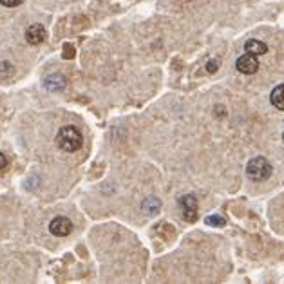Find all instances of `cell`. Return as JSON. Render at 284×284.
Here are the masks:
<instances>
[{
	"mask_svg": "<svg viewBox=\"0 0 284 284\" xmlns=\"http://www.w3.org/2000/svg\"><path fill=\"white\" fill-rule=\"evenodd\" d=\"M56 145L60 147V150L64 152H76V150L82 149V145H84V136L82 132L76 127H64V129L58 130V134H56Z\"/></svg>",
	"mask_w": 284,
	"mask_h": 284,
	"instance_id": "1",
	"label": "cell"
},
{
	"mask_svg": "<svg viewBox=\"0 0 284 284\" xmlns=\"http://www.w3.org/2000/svg\"><path fill=\"white\" fill-rule=\"evenodd\" d=\"M274 169H272V165L268 163V160H264V158H254V160H250L248 165H246V176H248L250 180L254 181H264L268 180L270 176H272Z\"/></svg>",
	"mask_w": 284,
	"mask_h": 284,
	"instance_id": "2",
	"label": "cell"
},
{
	"mask_svg": "<svg viewBox=\"0 0 284 284\" xmlns=\"http://www.w3.org/2000/svg\"><path fill=\"white\" fill-rule=\"evenodd\" d=\"M49 232L56 237H67L73 232V221L65 215H58L49 223Z\"/></svg>",
	"mask_w": 284,
	"mask_h": 284,
	"instance_id": "3",
	"label": "cell"
},
{
	"mask_svg": "<svg viewBox=\"0 0 284 284\" xmlns=\"http://www.w3.org/2000/svg\"><path fill=\"white\" fill-rule=\"evenodd\" d=\"M180 206H181V214H183L185 221L194 223V221L197 219V201H195L194 195H183L180 199Z\"/></svg>",
	"mask_w": 284,
	"mask_h": 284,
	"instance_id": "4",
	"label": "cell"
},
{
	"mask_svg": "<svg viewBox=\"0 0 284 284\" xmlns=\"http://www.w3.org/2000/svg\"><path fill=\"white\" fill-rule=\"evenodd\" d=\"M235 67H237V71L243 73V75H254V73L259 71V62H257V56L255 55L246 53V55H243V56L237 58Z\"/></svg>",
	"mask_w": 284,
	"mask_h": 284,
	"instance_id": "5",
	"label": "cell"
},
{
	"mask_svg": "<svg viewBox=\"0 0 284 284\" xmlns=\"http://www.w3.org/2000/svg\"><path fill=\"white\" fill-rule=\"evenodd\" d=\"M45 36H47V33H45V27L42 24H33L25 29V42L31 45H40L45 40Z\"/></svg>",
	"mask_w": 284,
	"mask_h": 284,
	"instance_id": "6",
	"label": "cell"
},
{
	"mask_svg": "<svg viewBox=\"0 0 284 284\" xmlns=\"http://www.w3.org/2000/svg\"><path fill=\"white\" fill-rule=\"evenodd\" d=\"M65 78L62 75H51L45 78V89L51 91V93H58V91L65 89Z\"/></svg>",
	"mask_w": 284,
	"mask_h": 284,
	"instance_id": "7",
	"label": "cell"
},
{
	"mask_svg": "<svg viewBox=\"0 0 284 284\" xmlns=\"http://www.w3.org/2000/svg\"><path fill=\"white\" fill-rule=\"evenodd\" d=\"M244 51H246V53H250V55L261 56V55H266V53H268V45L264 44V42H261V40H255V38H252V40H248L246 44H244Z\"/></svg>",
	"mask_w": 284,
	"mask_h": 284,
	"instance_id": "8",
	"label": "cell"
},
{
	"mask_svg": "<svg viewBox=\"0 0 284 284\" xmlns=\"http://www.w3.org/2000/svg\"><path fill=\"white\" fill-rule=\"evenodd\" d=\"M270 101L274 105L275 109L284 110V84L277 85L274 91H272V95H270Z\"/></svg>",
	"mask_w": 284,
	"mask_h": 284,
	"instance_id": "9",
	"label": "cell"
},
{
	"mask_svg": "<svg viewBox=\"0 0 284 284\" xmlns=\"http://www.w3.org/2000/svg\"><path fill=\"white\" fill-rule=\"evenodd\" d=\"M141 208L147 215H156L161 208V201L158 197H147L141 204Z\"/></svg>",
	"mask_w": 284,
	"mask_h": 284,
	"instance_id": "10",
	"label": "cell"
},
{
	"mask_svg": "<svg viewBox=\"0 0 284 284\" xmlns=\"http://www.w3.org/2000/svg\"><path fill=\"white\" fill-rule=\"evenodd\" d=\"M13 73H15V67H13L11 62H2L0 64V78H11Z\"/></svg>",
	"mask_w": 284,
	"mask_h": 284,
	"instance_id": "11",
	"label": "cell"
},
{
	"mask_svg": "<svg viewBox=\"0 0 284 284\" xmlns=\"http://www.w3.org/2000/svg\"><path fill=\"white\" fill-rule=\"evenodd\" d=\"M206 224L223 226V224H226V221H224V217H221V215H208V217H206Z\"/></svg>",
	"mask_w": 284,
	"mask_h": 284,
	"instance_id": "12",
	"label": "cell"
},
{
	"mask_svg": "<svg viewBox=\"0 0 284 284\" xmlns=\"http://www.w3.org/2000/svg\"><path fill=\"white\" fill-rule=\"evenodd\" d=\"M217 69H219V60H208L206 62V73L214 75Z\"/></svg>",
	"mask_w": 284,
	"mask_h": 284,
	"instance_id": "13",
	"label": "cell"
},
{
	"mask_svg": "<svg viewBox=\"0 0 284 284\" xmlns=\"http://www.w3.org/2000/svg\"><path fill=\"white\" fill-rule=\"evenodd\" d=\"M7 169H9V160H7V158H5V156L0 152V174L7 172Z\"/></svg>",
	"mask_w": 284,
	"mask_h": 284,
	"instance_id": "14",
	"label": "cell"
},
{
	"mask_svg": "<svg viewBox=\"0 0 284 284\" xmlns=\"http://www.w3.org/2000/svg\"><path fill=\"white\" fill-rule=\"evenodd\" d=\"M75 56V47L71 44H65L64 45V58L65 60H69V58H73Z\"/></svg>",
	"mask_w": 284,
	"mask_h": 284,
	"instance_id": "15",
	"label": "cell"
},
{
	"mask_svg": "<svg viewBox=\"0 0 284 284\" xmlns=\"http://www.w3.org/2000/svg\"><path fill=\"white\" fill-rule=\"evenodd\" d=\"M24 0H0V4L4 5V7H16V5H20Z\"/></svg>",
	"mask_w": 284,
	"mask_h": 284,
	"instance_id": "16",
	"label": "cell"
},
{
	"mask_svg": "<svg viewBox=\"0 0 284 284\" xmlns=\"http://www.w3.org/2000/svg\"><path fill=\"white\" fill-rule=\"evenodd\" d=\"M283 141H284V132H283Z\"/></svg>",
	"mask_w": 284,
	"mask_h": 284,
	"instance_id": "17",
	"label": "cell"
}]
</instances>
